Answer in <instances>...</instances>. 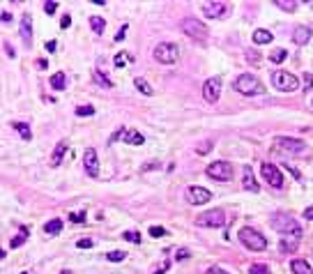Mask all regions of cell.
Here are the masks:
<instances>
[{
    "label": "cell",
    "mask_w": 313,
    "mask_h": 274,
    "mask_svg": "<svg viewBox=\"0 0 313 274\" xmlns=\"http://www.w3.org/2000/svg\"><path fill=\"white\" fill-rule=\"evenodd\" d=\"M249 274H270V267L265 265V263H256V265H251Z\"/></svg>",
    "instance_id": "cell-32"
},
{
    "label": "cell",
    "mask_w": 313,
    "mask_h": 274,
    "mask_svg": "<svg viewBox=\"0 0 313 274\" xmlns=\"http://www.w3.org/2000/svg\"><path fill=\"white\" fill-rule=\"evenodd\" d=\"M60 274H71V272H70V270H62V272H60Z\"/></svg>",
    "instance_id": "cell-52"
},
{
    "label": "cell",
    "mask_w": 313,
    "mask_h": 274,
    "mask_svg": "<svg viewBox=\"0 0 313 274\" xmlns=\"http://www.w3.org/2000/svg\"><path fill=\"white\" fill-rule=\"evenodd\" d=\"M205 173H208V177L217 180V182H228L235 175L233 164H228V161H214V164H209Z\"/></svg>",
    "instance_id": "cell-8"
},
{
    "label": "cell",
    "mask_w": 313,
    "mask_h": 274,
    "mask_svg": "<svg viewBox=\"0 0 313 274\" xmlns=\"http://www.w3.org/2000/svg\"><path fill=\"white\" fill-rule=\"evenodd\" d=\"M228 2H219V0H209V2H200V12L208 18H221L228 14Z\"/></svg>",
    "instance_id": "cell-10"
},
{
    "label": "cell",
    "mask_w": 313,
    "mask_h": 274,
    "mask_svg": "<svg viewBox=\"0 0 313 274\" xmlns=\"http://www.w3.org/2000/svg\"><path fill=\"white\" fill-rule=\"evenodd\" d=\"M124 240H127V242H134V244H139L140 235L136 233V230H127V233H124Z\"/></svg>",
    "instance_id": "cell-35"
},
{
    "label": "cell",
    "mask_w": 313,
    "mask_h": 274,
    "mask_svg": "<svg viewBox=\"0 0 313 274\" xmlns=\"http://www.w3.org/2000/svg\"><path fill=\"white\" fill-rule=\"evenodd\" d=\"M37 67H39V69H46V67H49V62L39 58V60H37Z\"/></svg>",
    "instance_id": "cell-47"
},
{
    "label": "cell",
    "mask_w": 313,
    "mask_h": 274,
    "mask_svg": "<svg viewBox=\"0 0 313 274\" xmlns=\"http://www.w3.org/2000/svg\"><path fill=\"white\" fill-rule=\"evenodd\" d=\"M127 30H129V26H127V23H124V26H122V28H120V33H118V37H115V39H118V42H120L122 37L127 35Z\"/></svg>",
    "instance_id": "cell-44"
},
{
    "label": "cell",
    "mask_w": 313,
    "mask_h": 274,
    "mask_svg": "<svg viewBox=\"0 0 313 274\" xmlns=\"http://www.w3.org/2000/svg\"><path fill=\"white\" fill-rule=\"evenodd\" d=\"M70 23H71V18H70V17H62V23H60L62 28H70Z\"/></svg>",
    "instance_id": "cell-49"
},
{
    "label": "cell",
    "mask_w": 313,
    "mask_h": 274,
    "mask_svg": "<svg viewBox=\"0 0 313 274\" xmlns=\"http://www.w3.org/2000/svg\"><path fill=\"white\" fill-rule=\"evenodd\" d=\"M124 256H127V254H124V251H111V254H108V260H111V263H120V260H124Z\"/></svg>",
    "instance_id": "cell-33"
},
{
    "label": "cell",
    "mask_w": 313,
    "mask_h": 274,
    "mask_svg": "<svg viewBox=\"0 0 313 274\" xmlns=\"http://www.w3.org/2000/svg\"><path fill=\"white\" fill-rule=\"evenodd\" d=\"M274 150H281V152H290V154H304L309 150V145L299 138H288V136H281L274 141Z\"/></svg>",
    "instance_id": "cell-9"
},
{
    "label": "cell",
    "mask_w": 313,
    "mask_h": 274,
    "mask_svg": "<svg viewBox=\"0 0 313 274\" xmlns=\"http://www.w3.org/2000/svg\"><path fill=\"white\" fill-rule=\"evenodd\" d=\"M270 79H272V86L277 90H281V92H295V90H299V79L286 69L272 71Z\"/></svg>",
    "instance_id": "cell-2"
},
{
    "label": "cell",
    "mask_w": 313,
    "mask_h": 274,
    "mask_svg": "<svg viewBox=\"0 0 313 274\" xmlns=\"http://www.w3.org/2000/svg\"><path fill=\"white\" fill-rule=\"evenodd\" d=\"M83 164H86V173L90 177L99 175V157H97V150H86V157H83Z\"/></svg>",
    "instance_id": "cell-15"
},
{
    "label": "cell",
    "mask_w": 313,
    "mask_h": 274,
    "mask_svg": "<svg viewBox=\"0 0 313 274\" xmlns=\"http://www.w3.org/2000/svg\"><path fill=\"white\" fill-rule=\"evenodd\" d=\"M311 104H313V102H311Z\"/></svg>",
    "instance_id": "cell-54"
},
{
    "label": "cell",
    "mask_w": 313,
    "mask_h": 274,
    "mask_svg": "<svg viewBox=\"0 0 313 274\" xmlns=\"http://www.w3.org/2000/svg\"><path fill=\"white\" fill-rule=\"evenodd\" d=\"M198 226L203 228H221L224 223H226V212L221 210V207H214V210H208V212H203L196 219Z\"/></svg>",
    "instance_id": "cell-7"
},
{
    "label": "cell",
    "mask_w": 313,
    "mask_h": 274,
    "mask_svg": "<svg viewBox=\"0 0 313 274\" xmlns=\"http://www.w3.org/2000/svg\"><path fill=\"white\" fill-rule=\"evenodd\" d=\"M212 198V194H209L205 187H198V185H191L189 189H187V201L191 205H205Z\"/></svg>",
    "instance_id": "cell-13"
},
{
    "label": "cell",
    "mask_w": 313,
    "mask_h": 274,
    "mask_svg": "<svg viewBox=\"0 0 313 274\" xmlns=\"http://www.w3.org/2000/svg\"><path fill=\"white\" fill-rule=\"evenodd\" d=\"M134 83H136V88H139L145 97H150V95H152V86H150V83H145L143 79H134Z\"/></svg>",
    "instance_id": "cell-30"
},
{
    "label": "cell",
    "mask_w": 313,
    "mask_h": 274,
    "mask_svg": "<svg viewBox=\"0 0 313 274\" xmlns=\"http://www.w3.org/2000/svg\"><path fill=\"white\" fill-rule=\"evenodd\" d=\"M182 33L187 37H191L193 42H205L209 35V30L205 23H200V21H196V18H184L182 21Z\"/></svg>",
    "instance_id": "cell-5"
},
{
    "label": "cell",
    "mask_w": 313,
    "mask_h": 274,
    "mask_svg": "<svg viewBox=\"0 0 313 274\" xmlns=\"http://www.w3.org/2000/svg\"><path fill=\"white\" fill-rule=\"evenodd\" d=\"M55 49H58V46H55V42H46V51H55Z\"/></svg>",
    "instance_id": "cell-48"
},
{
    "label": "cell",
    "mask_w": 313,
    "mask_h": 274,
    "mask_svg": "<svg viewBox=\"0 0 313 274\" xmlns=\"http://www.w3.org/2000/svg\"><path fill=\"white\" fill-rule=\"evenodd\" d=\"M70 219L74 221V223H83V221H86V212H76V214L71 212V214H70Z\"/></svg>",
    "instance_id": "cell-41"
},
{
    "label": "cell",
    "mask_w": 313,
    "mask_h": 274,
    "mask_svg": "<svg viewBox=\"0 0 313 274\" xmlns=\"http://www.w3.org/2000/svg\"><path fill=\"white\" fill-rule=\"evenodd\" d=\"M150 235H152V238H161V235H166V228H161V226H152V228H150Z\"/></svg>",
    "instance_id": "cell-39"
},
{
    "label": "cell",
    "mask_w": 313,
    "mask_h": 274,
    "mask_svg": "<svg viewBox=\"0 0 313 274\" xmlns=\"http://www.w3.org/2000/svg\"><path fill=\"white\" fill-rule=\"evenodd\" d=\"M272 228L283 233V235H299L302 233V226L297 223L295 217L290 214H274L272 217Z\"/></svg>",
    "instance_id": "cell-4"
},
{
    "label": "cell",
    "mask_w": 313,
    "mask_h": 274,
    "mask_svg": "<svg viewBox=\"0 0 313 274\" xmlns=\"http://www.w3.org/2000/svg\"><path fill=\"white\" fill-rule=\"evenodd\" d=\"M51 86L55 90H65V88H67V81H65V74H62V71H58V74H53V76H51Z\"/></svg>",
    "instance_id": "cell-25"
},
{
    "label": "cell",
    "mask_w": 313,
    "mask_h": 274,
    "mask_svg": "<svg viewBox=\"0 0 313 274\" xmlns=\"http://www.w3.org/2000/svg\"><path fill=\"white\" fill-rule=\"evenodd\" d=\"M2 258H5V251H2V249H0V260H2Z\"/></svg>",
    "instance_id": "cell-51"
},
{
    "label": "cell",
    "mask_w": 313,
    "mask_h": 274,
    "mask_svg": "<svg viewBox=\"0 0 313 274\" xmlns=\"http://www.w3.org/2000/svg\"><path fill=\"white\" fill-rule=\"evenodd\" d=\"M90 28L95 30L97 35H102V33H104V28H106V21L102 17H92L90 18Z\"/></svg>",
    "instance_id": "cell-27"
},
{
    "label": "cell",
    "mask_w": 313,
    "mask_h": 274,
    "mask_svg": "<svg viewBox=\"0 0 313 274\" xmlns=\"http://www.w3.org/2000/svg\"><path fill=\"white\" fill-rule=\"evenodd\" d=\"M253 42H256V44H270V42H272V33H270V30H262V28H258V30L253 33Z\"/></svg>",
    "instance_id": "cell-20"
},
{
    "label": "cell",
    "mask_w": 313,
    "mask_h": 274,
    "mask_svg": "<svg viewBox=\"0 0 313 274\" xmlns=\"http://www.w3.org/2000/svg\"><path fill=\"white\" fill-rule=\"evenodd\" d=\"M23 274H30V272H23Z\"/></svg>",
    "instance_id": "cell-53"
},
{
    "label": "cell",
    "mask_w": 313,
    "mask_h": 274,
    "mask_svg": "<svg viewBox=\"0 0 313 274\" xmlns=\"http://www.w3.org/2000/svg\"><path fill=\"white\" fill-rule=\"evenodd\" d=\"M55 9H58V2H53V0H49V2H44V12H46V14H53Z\"/></svg>",
    "instance_id": "cell-40"
},
{
    "label": "cell",
    "mask_w": 313,
    "mask_h": 274,
    "mask_svg": "<svg viewBox=\"0 0 313 274\" xmlns=\"http://www.w3.org/2000/svg\"><path fill=\"white\" fill-rule=\"evenodd\" d=\"M246 58H249V62L251 65H261V53H256V51H246Z\"/></svg>",
    "instance_id": "cell-37"
},
{
    "label": "cell",
    "mask_w": 313,
    "mask_h": 274,
    "mask_svg": "<svg viewBox=\"0 0 313 274\" xmlns=\"http://www.w3.org/2000/svg\"><path fill=\"white\" fill-rule=\"evenodd\" d=\"M311 35L313 30L309 26H297L295 33H293V42L295 44H306V42H311Z\"/></svg>",
    "instance_id": "cell-17"
},
{
    "label": "cell",
    "mask_w": 313,
    "mask_h": 274,
    "mask_svg": "<svg viewBox=\"0 0 313 274\" xmlns=\"http://www.w3.org/2000/svg\"><path fill=\"white\" fill-rule=\"evenodd\" d=\"M21 37H23V42H33V18H30V14H23V18H21Z\"/></svg>",
    "instance_id": "cell-18"
},
{
    "label": "cell",
    "mask_w": 313,
    "mask_h": 274,
    "mask_svg": "<svg viewBox=\"0 0 313 274\" xmlns=\"http://www.w3.org/2000/svg\"><path fill=\"white\" fill-rule=\"evenodd\" d=\"M184 258H189V251H187V249H180V251H177V260H184Z\"/></svg>",
    "instance_id": "cell-46"
},
{
    "label": "cell",
    "mask_w": 313,
    "mask_h": 274,
    "mask_svg": "<svg viewBox=\"0 0 313 274\" xmlns=\"http://www.w3.org/2000/svg\"><path fill=\"white\" fill-rule=\"evenodd\" d=\"M299 247V240H297V235H286V238L281 240V249L283 251H293V249Z\"/></svg>",
    "instance_id": "cell-22"
},
{
    "label": "cell",
    "mask_w": 313,
    "mask_h": 274,
    "mask_svg": "<svg viewBox=\"0 0 313 274\" xmlns=\"http://www.w3.org/2000/svg\"><path fill=\"white\" fill-rule=\"evenodd\" d=\"M302 79H304V90H311L313 88V74H304Z\"/></svg>",
    "instance_id": "cell-43"
},
{
    "label": "cell",
    "mask_w": 313,
    "mask_h": 274,
    "mask_svg": "<svg viewBox=\"0 0 313 274\" xmlns=\"http://www.w3.org/2000/svg\"><path fill=\"white\" fill-rule=\"evenodd\" d=\"M92 76H95V81H97V83H102V86H106V88L111 86V81L106 79V76H104V74H102V71H95Z\"/></svg>",
    "instance_id": "cell-38"
},
{
    "label": "cell",
    "mask_w": 313,
    "mask_h": 274,
    "mask_svg": "<svg viewBox=\"0 0 313 274\" xmlns=\"http://www.w3.org/2000/svg\"><path fill=\"white\" fill-rule=\"evenodd\" d=\"M118 138H122L127 145H143V143H145V136H143V134H139L136 129H120V132L115 134L111 141H118Z\"/></svg>",
    "instance_id": "cell-14"
},
{
    "label": "cell",
    "mask_w": 313,
    "mask_h": 274,
    "mask_svg": "<svg viewBox=\"0 0 313 274\" xmlns=\"http://www.w3.org/2000/svg\"><path fill=\"white\" fill-rule=\"evenodd\" d=\"M286 49H274V51H272V55H270V60L274 62V65H281V62L286 60Z\"/></svg>",
    "instance_id": "cell-29"
},
{
    "label": "cell",
    "mask_w": 313,
    "mask_h": 274,
    "mask_svg": "<svg viewBox=\"0 0 313 274\" xmlns=\"http://www.w3.org/2000/svg\"><path fill=\"white\" fill-rule=\"evenodd\" d=\"M28 240V226H21V235H17V238H12V242H9V247L12 249H18L23 242Z\"/></svg>",
    "instance_id": "cell-24"
},
{
    "label": "cell",
    "mask_w": 313,
    "mask_h": 274,
    "mask_svg": "<svg viewBox=\"0 0 313 274\" xmlns=\"http://www.w3.org/2000/svg\"><path fill=\"white\" fill-rule=\"evenodd\" d=\"M304 217H306V219H313V207H306V210H304Z\"/></svg>",
    "instance_id": "cell-50"
},
{
    "label": "cell",
    "mask_w": 313,
    "mask_h": 274,
    "mask_svg": "<svg viewBox=\"0 0 313 274\" xmlns=\"http://www.w3.org/2000/svg\"><path fill=\"white\" fill-rule=\"evenodd\" d=\"M242 187L246 189V191H261V187H258V180H256V175H253L251 166H244L242 168Z\"/></svg>",
    "instance_id": "cell-16"
},
{
    "label": "cell",
    "mask_w": 313,
    "mask_h": 274,
    "mask_svg": "<svg viewBox=\"0 0 313 274\" xmlns=\"http://www.w3.org/2000/svg\"><path fill=\"white\" fill-rule=\"evenodd\" d=\"M240 242H242L246 249H251V251H265L267 249V240L262 233H258L256 228H240Z\"/></svg>",
    "instance_id": "cell-3"
},
{
    "label": "cell",
    "mask_w": 313,
    "mask_h": 274,
    "mask_svg": "<svg viewBox=\"0 0 313 274\" xmlns=\"http://www.w3.org/2000/svg\"><path fill=\"white\" fill-rule=\"evenodd\" d=\"M44 230H46L49 235H58V233L62 230V221L60 219H51L46 226H44Z\"/></svg>",
    "instance_id": "cell-26"
},
{
    "label": "cell",
    "mask_w": 313,
    "mask_h": 274,
    "mask_svg": "<svg viewBox=\"0 0 313 274\" xmlns=\"http://www.w3.org/2000/svg\"><path fill=\"white\" fill-rule=\"evenodd\" d=\"M233 88L244 95V97H253V95H262L265 92V86L261 83V79H256L253 74H240L237 79H235Z\"/></svg>",
    "instance_id": "cell-1"
},
{
    "label": "cell",
    "mask_w": 313,
    "mask_h": 274,
    "mask_svg": "<svg viewBox=\"0 0 313 274\" xmlns=\"http://www.w3.org/2000/svg\"><path fill=\"white\" fill-rule=\"evenodd\" d=\"M203 97L208 99L209 104H214L219 97H221V79L219 76H212L203 83Z\"/></svg>",
    "instance_id": "cell-12"
},
{
    "label": "cell",
    "mask_w": 313,
    "mask_h": 274,
    "mask_svg": "<svg viewBox=\"0 0 313 274\" xmlns=\"http://www.w3.org/2000/svg\"><path fill=\"white\" fill-rule=\"evenodd\" d=\"M208 274H228L226 270H221V267H209Z\"/></svg>",
    "instance_id": "cell-45"
},
{
    "label": "cell",
    "mask_w": 313,
    "mask_h": 274,
    "mask_svg": "<svg viewBox=\"0 0 313 274\" xmlns=\"http://www.w3.org/2000/svg\"><path fill=\"white\" fill-rule=\"evenodd\" d=\"M65 150H67V141H60L58 145H55V150H53V157H51V161L58 166L62 161V157H65Z\"/></svg>",
    "instance_id": "cell-21"
},
{
    "label": "cell",
    "mask_w": 313,
    "mask_h": 274,
    "mask_svg": "<svg viewBox=\"0 0 313 274\" xmlns=\"http://www.w3.org/2000/svg\"><path fill=\"white\" fill-rule=\"evenodd\" d=\"M76 247H78V249H90V247H92V240H87V238L78 240V242H76Z\"/></svg>",
    "instance_id": "cell-42"
},
{
    "label": "cell",
    "mask_w": 313,
    "mask_h": 274,
    "mask_svg": "<svg viewBox=\"0 0 313 274\" xmlns=\"http://www.w3.org/2000/svg\"><path fill=\"white\" fill-rule=\"evenodd\" d=\"M290 270H293V274H311V265L306 263L304 258H295L290 263Z\"/></svg>",
    "instance_id": "cell-19"
},
{
    "label": "cell",
    "mask_w": 313,
    "mask_h": 274,
    "mask_svg": "<svg viewBox=\"0 0 313 274\" xmlns=\"http://www.w3.org/2000/svg\"><path fill=\"white\" fill-rule=\"evenodd\" d=\"M76 115H81V118L95 115V106H78V108H76Z\"/></svg>",
    "instance_id": "cell-34"
},
{
    "label": "cell",
    "mask_w": 313,
    "mask_h": 274,
    "mask_svg": "<svg viewBox=\"0 0 313 274\" xmlns=\"http://www.w3.org/2000/svg\"><path fill=\"white\" fill-rule=\"evenodd\" d=\"M127 62H131V55L127 51H120V53L115 55V67H124Z\"/></svg>",
    "instance_id": "cell-31"
},
{
    "label": "cell",
    "mask_w": 313,
    "mask_h": 274,
    "mask_svg": "<svg viewBox=\"0 0 313 274\" xmlns=\"http://www.w3.org/2000/svg\"><path fill=\"white\" fill-rule=\"evenodd\" d=\"M209 148H212V143H209V141L200 143L198 148H196V154H200V157H203V154H208V152H209Z\"/></svg>",
    "instance_id": "cell-36"
},
{
    "label": "cell",
    "mask_w": 313,
    "mask_h": 274,
    "mask_svg": "<svg viewBox=\"0 0 313 274\" xmlns=\"http://www.w3.org/2000/svg\"><path fill=\"white\" fill-rule=\"evenodd\" d=\"M155 60L161 62V65H175L180 60V49L171 42H161V44L155 49Z\"/></svg>",
    "instance_id": "cell-6"
},
{
    "label": "cell",
    "mask_w": 313,
    "mask_h": 274,
    "mask_svg": "<svg viewBox=\"0 0 313 274\" xmlns=\"http://www.w3.org/2000/svg\"><path fill=\"white\" fill-rule=\"evenodd\" d=\"M274 5H277L278 9H283V12H295L297 9L295 0H274Z\"/></svg>",
    "instance_id": "cell-28"
},
{
    "label": "cell",
    "mask_w": 313,
    "mask_h": 274,
    "mask_svg": "<svg viewBox=\"0 0 313 274\" xmlns=\"http://www.w3.org/2000/svg\"><path fill=\"white\" fill-rule=\"evenodd\" d=\"M12 127H14V129H17L18 134H21V138H23V141H30V138H33V134H30V127H28L26 122H14L12 124Z\"/></svg>",
    "instance_id": "cell-23"
},
{
    "label": "cell",
    "mask_w": 313,
    "mask_h": 274,
    "mask_svg": "<svg viewBox=\"0 0 313 274\" xmlns=\"http://www.w3.org/2000/svg\"><path fill=\"white\" fill-rule=\"evenodd\" d=\"M261 173H262V177L274 187V189L283 187V173H281V168L278 166H274V164H270V161H265V164L261 166Z\"/></svg>",
    "instance_id": "cell-11"
}]
</instances>
